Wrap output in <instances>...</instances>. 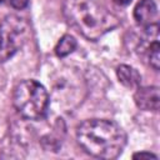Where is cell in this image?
<instances>
[{
  "label": "cell",
  "instance_id": "cell-1",
  "mask_svg": "<svg viewBox=\"0 0 160 160\" xmlns=\"http://www.w3.org/2000/svg\"><path fill=\"white\" fill-rule=\"evenodd\" d=\"M76 141L89 155L99 159H116L126 145L122 128L108 119H88L76 128Z\"/></svg>",
  "mask_w": 160,
  "mask_h": 160
},
{
  "label": "cell",
  "instance_id": "cell-2",
  "mask_svg": "<svg viewBox=\"0 0 160 160\" xmlns=\"http://www.w3.org/2000/svg\"><path fill=\"white\" fill-rule=\"evenodd\" d=\"M62 14L75 31L91 41L99 40L120 24L119 18L96 0H65Z\"/></svg>",
  "mask_w": 160,
  "mask_h": 160
},
{
  "label": "cell",
  "instance_id": "cell-3",
  "mask_svg": "<svg viewBox=\"0 0 160 160\" xmlns=\"http://www.w3.org/2000/svg\"><path fill=\"white\" fill-rule=\"evenodd\" d=\"M12 104L16 111L28 120H41L46 116L50 98L46 89L36 80L20 81L12 92Z\"/></svg>",
  "mask_w": 160,
  "mask_h": 160
},
{
  "label": "cell",
  "instance_id": "cell-4",
  "mask_svg": "<svg viewBox=\"0 0 160 160\" xmlns=\"http://www.w3.org/2000/svg\"><path fill=\"white\" fill-rule=\"evenodd\" d=\"M29 36V24L19 15H8L0 22V62L12 58Z\"/></svg>",
  "mask_w": 160,
  "mask_h": 160
},
{
  "label": "cell",
  "instance_id": "cell-5",
  "mask_svg": "<svg viewBox=\"0 0 160 160\" xmlns=\"http://www.w3.org/2000/svg\"><path fill=\"white\" fill-rule=\"evenodd\" d=\"M136 106L145 111H158L160 98L158 86H138L134 94Z\"/></svg>",
  "mask_w": 160,
  "mask_h": 160
},
{
  "label": "cell",
  "instance_id": "cell-6",
  "mask_svg": "<svg viewBox=\"0 0 160 160\" xmlns=\"http://www.w3.org/2000/svg\"><path fill=\"white\" fill-rule=\"evenodd\" d=\"M158 16V8L154 0H140L134 9V19L139 25L148 26Z\"/></svg>",
  "mask_w": 160,
  "mask_h": 160
},
{
  "label": "cell",
  "instance_id": "cell-7",
  "mask_svg": "<svg viewBox=\"0 0 160 160\" xmlns=\"http://www.w3.org/2000/svg\"><path fill=\"white\" fill-rule=\"evenodd\" d=\"M116 76L119 81L126 88H138L141 82V75L136 69L129 65H120L116 69Z\"/></svg>",
  "mask_w": 160,
  "mask_h": 160
},
{
  "label": "cell",
  "instance_id": "cell-8",
  "mask_svg": "<svg viewBox=\"0 0 160 160\" xmlns=\"http://www.w3.org/2000/svg\"><path fill=\"white\" fill-rule=\"evenodd\" d=\"M76 40L74 36L66 34L64 36L60 38V40L58 41L56 46H55V54L59 58H65L68 55H70L75 49H76Z\"/></svg>",
  "mask_w": 160,
  "mask_h": 160
},
{
  "label": "cell",
  "instance_id": "cell-9",
  "mask_svg": "<svg viewBox=\"0 0 160 160\" xmlns=\"http://www.w3.org/2000/svg\"><path fill=\"white\" fill-rule=\"evenodd\" d=\"M10 4L14 9L22 10L29 5V0H10Z\"/></svg>",
  "mask_w": 160,
  "mask_h": 160
},
{
  "label": "cell",
  "instance_id": "cell-10",
  "mask_svg": "<svg viewBox=\"0 0 160 160\" xmlns=\"http://www.w3.org/2000/svg\"><path fill=\"white\" fill-rule=\"evenodd\" d=\"M132 158H134V159H144V158H146V159H150V158L156 159L158 156L154 155V154H151V152H145V151H144V152H136V154H134Z\"/></svg>",
  "mask_w": 160,
  "mask_h": 160
},
{
  "label": "cell",
  "instance_id": "cell-11",
  "mask_svg": "<svg viewBox=\"0 0 160 160\" xmlns=\"http://www.w3.org/2000/svg\"><path fill=\"white\" fill-rule=\"evenodd\" d=\"M131 1H132V0H114V2H115L116 5H120V6H126V5H129Z\"/></svg>",
  "mask_w": 160,
  "mask_h": 160
},
{
  "label": "cell",
  "instance_id": "cell-12",
  "mask_svg": "<svg viewBox=\"0 0 160 160\" xmlns=\"http://www.w3.org/2000/svg\"><path fill=\"white\" fill-rule=\"evenodd\" d=\"M4 1H5V0H0V4H1V2H4Z\"/></svg>",
  "mask_w": 160,
  "mask_h": 160
}]
</instances>
